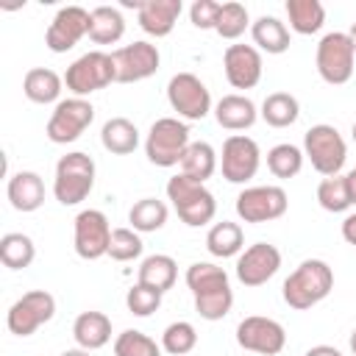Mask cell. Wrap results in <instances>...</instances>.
<instances>
[{
  "label": "cell",
  "instance_id": "obj_46",
  "mask_svg": "<svg viewBox=\"0 0 356 356\" xmlns=\"http://www.w3.org/2000/svg\"><path fill=\"white\" fill-rule=\"evenodd\" d=\"M58 356H89V350H83V348H70V350H64V353H58Z\"/></svg>",
  "mask_w": 356,
  "mask_h": 356
},
{
  "label": "cell",
  "instance_id": "obj_32",
  "mask_svg": "<svg viewBox=\"0 0 356 356\" xmlns=\"http://www.w3.org/2000/svg\"><path fill=\"white\" fill-rule=\"evenodd\" d=\"M181 172L197 184H206L217 170V153L209 142H192L181 159Z\"/></svg>",
  "mask_w": 356,
  "mask_h": 356
},
{
  "label": "cell",
  "instance_id": "obj_9",
  "mask_svg": "<svg viewBox=\"0 0 356 356\" xmlns=\"http://www.w3.org/2000/svg\"><path fill=\"white\" fill-rule=\"evenodd\" d=\"M92 120H95V106L86 97H67L56 103L44 134L53 145H70L81 139V134L92 125Z\"/></svg>",
  "mask_w": 356,
  "mask_h": 356
},
{
  "label": "cell",
  "instance_id": "obj_6",
  "mask_svg": "<svg viewBox=\"0 0 356 356\" xmlns=\"http://www.w3.org/2000/svg\"><path fill=\"white\" fill-rule=\"evenodd\" d=\"M64 83L72 92V97H86L92 92L106 89L108 83H117V67H114L111 53H103V50L83 53L67 67Z\"/></svg>",
  "mask_w": 356,
  "mask_h": 356
},
{
  "label": "cell",
  "instance_id": "obj_41",
  "mask_svg": "<svg viewBox=\"0 0 356 356\" xmlns=\"http://www.w3.org/2000/svg\"><path fill=\"white\" fill-rule=\"evenodd\" d=\"M125 306H128V312L136 314V317H150V314L161 306V292L136 281V284L128 289V295H125Z\"/></svg>",
  "mask_w": 356,
  "mask_h": 356
},
{
  "label": "cell",
  "instance_id": "obj_7",
  "mask_svg": "<svg viewBox=\"0 0 356 356\" xmlns=\"http://www.w3.org/2000/svg\"><path fill=\"white\" fill-rule=\"evenodd\" d=\"M303 156L312 161V167L320 175H339V170L345 167L348 159V145L342 139V134L334 125H312L303 136Z\"/></svg>",
  "mask_w": 356,
  "mask_h": 356
},
{
  "label": "cell",
  "instance_id": "obj_25",
  "mask_svg": "<svg viewBox=\"0 0 356 356\" xmlns=\"http://www.w3.org/2000/svg\"><path fill=\"white\" fill-rule=\"evenodd\" d=\"M61 86H64V78L47 67H33L25 72V81H22V92L31 103H56L58 95H61Z\"/></svg>",
  "mask_w": 356,
  "mask_h": 356
},
{
  "label": "cell",
  "instance_id": "obj_26",
  "mask_svg": "<svg viewBox=\"0 0 356 356\" xmlns=\"http://www.w3.org/2000/svg\"><path fill=\"white\" fill-rule=\"evenodd\" d=\"M250 36L256 42V50H264L270 56H281L289 50V28L278 17H259L250 25Z\"/></svg>",
  "mask_w": 356,
  "mask_h": 356
},
{
  "label": "cell",
  "instance_id": "obj_8",
  "mask_svg": "<svg viewBox=\"0 0 356 356\" xmlns=\"http://www.w3.org/2000/svg\"><path fill=\"white\" fill-rule=\"evenodd\" d=\"M353 61H356V50L350 44V36L342 31H331L320 39L317 53H314V64L317 72L325 83L331 86H342L353 78Z\"/></svg>",
  "mask_w": 356,
  "mask_h": 356
},
{
  "label": "cell",
  "instance_id": "obj_5",
  "mask_svg": "<svg viewBox=\"0 0 356 356\" xmlns=\"http://www.w3.org/2000/svg\"><path fill=\"white\" fill-rule=\"evenodd\" d=\"M189 145H192V139H189L186 122H181L178 117H161L147 131L145 156L156 167H175V164H181Z\"/></svg>",
  "mask_w": 356,
  "mask_h": 356
},
{
  "label": "cell",
  "instance_id": "obj_49",
  "mask_svg": "<svg viewBox=\"0 0 356 356\" xmlns=\"http://www.w3.org/2000/svg\"><path fill=\"white\" fill-rule=\"evenodd\" d=\"M350 134H353V142H356V122H353V128H350Z\"/></svg>",
  "mask_w": 356,
  "mask_h": 356
},
{
  "label": "cell",
  "instance_id": "obj_45",
  "mask_svg": "<svg viewBox=\"0 0 356 356\" xmlns=\"http://www.w3.org/2000/svg\"><path fill=\"white\" fill-rule=\"evenodd\" d=\"M345 181H348V192H350V206H356V167L345 175Z\"/></svg>",
  "mask_w": 356,
  "mask_h": 356
},
{
  "label": "cell",
  "instance_id": "obj_28",
  "mask_svg": "<svg viewBox=\"0 0 356 356\" xmlns=\"http://www.w3.org/2000/svg\"><path fill=\"white\" fill-rule=\"evenodd\" d=\"M206 250L217 259H231V256H239L245 250V234L239 228V222H231V220H222V222H214L206 234Z\"/></svg>",
  "mask_w": 356,
  "mask_h": 356
},
{
  "label": "cell",
  "instance_id": "obj_36",
  "mask_svg": "<svg viewBox=\"0 0 356 356\" xmlns=\"http://www.w3.org/2000/svg\"><path fill=\"white\" fill-rule=\"evenodd\" d=\"M317 203L331 211V214H342L350 209V192H348V181L345 175H328L320 181L317 186Z\"/></svg>",
  "mask_w": 356,
  "mask_h": 356
},
{
  "label": "cell",
  "instance_id": "obj_35",
  "mask_svg": "<svg viewBox=\"0 0 356 356\" xmlns=\"http://www.w3.org/2000/svg\"><path fill=\"white\" fill-rule=\"evenodd\" d=\"M303 150L289 145V142H281L275 147L267 150V170L275 175V178H295L300 170H303Z\"/></svg>",
  "mask_w": 356,
  "mask_h": 356
},
{
  "label": "cell",
  "instance_id": "obj_48",
  "mask_svg": "<svg viewBox=\"0 0 356 356\" xmlns=\"http://www.w3.org/2000/svg\"><path fill=\"white\" fill-rule=\"evenodd\" d=\"M348 36H350V44H353V50H356V22L350 25V31H348Z\"/></svg>",
  "mask_w": 356,
  "mask_h": 356
},
{
  "label": "cell",
  "instance_id": "obj_44",
  "mask_svg": "<svg viewBox=\"0 0 356 356\" xmlns=\"http://www.w3.org/2000/svg\"><path fill=\"white\" fill-rule=\"evenodd\" d=\"M303 356H342V350H337L334 345H314V348H309Z\"/></svg>",
  "mask_w": 356,
  "mask_h": 356
},
{
  "label": "cell",
  "instance_id": "obj_21",
  "mask_svg": "<svg viewBox=\"0 0 356 356\" xmlns=\"http://www.w3.org/2000/svg\"><path fill=\"white\" fill-rule=\"evenodd\" d=\"M6 195H8V203L28 214V211H36L42 203H44V181L39 172L33 170H19L8 178V186H6Z\"/></svg>",
  "mask_w": 356,
  "mask_h": 356
},
{
  "label": "cell",
  "instance_id": "obj_43",
  "mask_svg": "<svg viewBox=\"0 0 356 356\" xmlns=\"http://www.w3.org/2000/svg\"><path fill=\"white\" fill-rule=\"evenodd\" d=\"M342 239L356 248V214H348V217L342 220Z\"/></svg>",
  "mask_w": 356,
  "mask_h": 356
},
{
  "label": "cell",
  "instance_id": "obj_15",
  "mask_svg": "<svg viewBox=\"0 0 356 356\" xmlns=\"http://www.w3.org/2000/svg\"><path fill=\"white\" fill-rule=\"evenodd\" d=\"M89 19L92 11H86L83 6H64L56 11V17L50 19L47 31H44V44L50 53H67L72 50L83 36H89Z\"/></svg>",
  "mask_w": 356,
  "mask_h": 356
},
{
  "label": "cell",
  "instance_id": "obj_29",
  "mask_svg": "<svg viewBox=\"0 0 356 356\" xmlns=\"http://www.w3.org/2000/svg\"><path fill=\"white\" fill-rule=\"evenodd\" d=\"M125 33V17L114 6H97L92 8L89 19V39L95 44H117Z\"/></svg>",
  "mask_w": 356,
  "mask_h": 356
},
{
  "label": "cell",
  "instance_id": "obj_3",
  "mask_svg": "<svg viewBox=\"0 0 356 356\" xmlns=\"http://www.w3.org/2000/svg\"><path fill=\"white\" fill-rule=\"evenodd\" d=\"M167 200L172 203V209L189 228H200V225L211 222L217 214V200H214L211 189H206V184L186 178L184 172H178L167 181Z\"/></svg>",
  "mask_w": 356,
  "mask_h": 356
},
{
  "label": "cell",
  "instance_id": "obj_37",
  "mask_svg": "<svg viewBox=\"0 0 356 356\" xmlns=\"http://www.w3.org/2000/svg\"><path fill=\"white\" fill-rule=\"evenodd\" d=\"M195 345H197V331L186 320L170 323L161 334V350H167L170 356H186L195 350Z\"/></svg>",
  "mask_w": 356,
  "mask_h": 356
},
{
  "label": "cell",
  "instance_id": "obj_19",
  "mask_svg": "<svg viewBox=\"0 0 356 356\" xmlns=\"http://www.w3.org/2000/svg\"><path fill=\"white\" fill-rule=\"evenodd\" d=\"M222 70L234 89H253L261 81V53L253 44H228L222 53Z\"/></svg>",
  "mask_w": 356,
  "mask_h": 356
},
{
  "label": "cell",
  "instance_id": "obj_18",
  "mask_svg": "<svg viewBox=\"0 0 356 356\" xmlns=\"http://www.w3.org/2000/svg\"><path fill=\"white\" fill-rule=\"evenodd\" d=\"M278 267H281V250L270 242H256L239 253L236 278L245 286H261L278 273Z\"/></svg>",
  "mask_w": 356,
  "mask_h": 356
},
{
  "label": "cell",
  "instance_id": "obj_11",
  "mask_svg": "<svg viewBox=\"0 0 356 356\" xmlns=\"http://www.w3.org/2000/svg\"><path fill=\"white\" fill-rule=\"evenodd\" d=\"M53 314H56V298L44 289H31L19 300L11 303L6 314V325L17 337H31L39 325L50 323Z\"/></svg>",
  "mask_w": 356,
  "mask_h": 356
},
{
  "label": "cell",
  "instance_id": "obj_22",
  "mask_svg": "<svg viewBox=\"0 0 356 356\" xmlns=\"http://www.w3.org/2000/svg\"><path fill=\"white\" fill-rule=\"evenodd\" d=\"M256 117H259L256 103L245 95H222L214 106V120L225 131H245L256 122Z\"/></svg>",
  "mask_w": 356,
  "mask_h": 356
},
{
  "label": "cell",
  "instance_id": "obj_30",
  "mask_svg": "<svg viewBox=\"0 0 356 356\" xmlns=\"http://www.w3.org/2000/svg\"><path fill=\"white\" fill-rule=\"evenodd\" d=\"M286 17H289V28L300 36L317 33L325 22V8L320 0H286Z\"/></svg>",
  "mask_w": 356,
  "mask_h": 356
},
{
  "label": "cell",
  "instance_id": "obj_34",
  "mask_svg": "<svg viewBox=\"0 0 356 356\" xmlns=\"http://www.w3.org/2000/svg\"><path fill=\"white\" fill-rule=\"evenodd\" d=\"M33 259H36V245H33V239L28 234H19V231L3 234V239H0V261L8 270H25V267H31Z\"/></svg>",
  "mask_w": 356,
  "mask_h": 356
},
{
  "label": "cell",
  "instance_id": "obj_47",
  "mask_svg": "<svg viewBox=\"0 0 356 356\" xmlns=\"http://www.w3.org/2000/svg\"><path fill=\"white\" fill-rule=\"evenodd\" d=\"M348 345H350V353L356 356V328L350 331V339H348Z\"/></svg>",
  "mask_w": 356,
  "mask_h": 356
},
{
  "label": "cell",
  "instance_id": "obj_13",
  "mask_svg": "<svg viewBox=\"0 0 356 356\" xmlns=\"http://www.w3.org/2000/svg\"><path fill=\"white\" fill-rule=\"evenodd\" d=\"M261 164V153L256 139L245 134H234L222 142V156H220V170L228 184H248Z\"/></svg>",
  "mask_w": 356,
  "mask_h": 356
},
{
  "label": "cell",
  "instance_id": "obj_33",
  "mask_svg": "<svg viewBox=\"0 0 356 356\" xmlns=\"http://www.w3.org/2000/svg\"><path fill=\"white\" fill-rule=\"evenodd\" d=\"M167 214H170V211H167V203H164V200H159V197H142V200H136V203L131 206L128 222H131V228L139 231V234H153V231L164 228Z\"/></svg>",
  "mask_w": 356,
  "mask_h": 356
},
{
  "label": "cell",
  "instance_id": "obj_31",
  "mask_svg": "<svg viewBox=\"0 0 356 356\" xmlns=\"http://www.w3.org/2000/svg\"><path fill=\"white\" fill-rule=\"evenodd\" d=\"M259 114H261V120H264L267 125H273V128H289V125H295L298 117H300V103H298V97L289 95V92H273V95L264 97Z\"/></svg>",
  "mask_w": 356,
  "mask_h": 356
},
{
  "label": "cell",
  "instance_id": "obj_23",
  "mask_svg": "<svg viewBox=\"0 0 356 356\" xmlns=\"http://www.w3.org/2000/svg\"><path fill=\"white\" fill-rule=\"evenodd\" d=\"M72 337H75L78 348L97 350V348L108 345V339H111V320L103 312H81L72 323Z\"/></svg>",
  "mask_w": 356,
  "mask_h": 356
},
{
  "label": "cell",
  "instance_id": "obj_24",
  "mask_svg": "<svg viewBox=\"0 0 356 356\" xmlns=\"http://www.w3.org/2000/svg\"><path fill=\"white\" fill-rule=\"evenodd\" d=\"M175 278H178V264H175V259L167 256V253L145 256L142 264H139V273H136V281H139V284L153 286V289H159L161 295H164L167 289H172Z\"/></svg>",
  "mask_w": 356,
  "mask_h": 356
},
{
  "label": "cell",
  "instance_id": "obj_2",
  "mask_svg": "<svg viewBox=\"0 0 356 356\" xmlns=\"http://www.w3.org/2000/svg\"><path fill=\"white\" fill-rule=\"evenodd\" d=\"M331 289H334V270L323 259H306L289 273V278L281 286V295L289 309L306 312L320 300H325Z\"/></svg>",
  "mask_w": 356,
  "mask_h": 356
},
{
  "label": "cell",
  "instance_id": "obj_17",
  "mask_svg": "<svg viewBox=\"0 0 356 356\" xmlns=\"http://www.w3.org/2000/svg\"><path fill=\"white\" fill-rule=\"evenodd\" d=\"M75 253L86 261H95L100 256H108V245H111V225L106 220L103 211L97 209H83L75 217Z\"/></svg>",
  "mask_w": 356,
  "mask_h": 356
},
{
  "label": "cell",
  "instance_id": "obj_39",
  "mask_svg": "<svg viewBox=\"0 0 356 356\" xmlns=\"http://www.w3.org/2000/svg\"><path fill=\"white\" fill-rule=\"evenodd\" d=\"M114 356H161V345L147 334L128 328L114 339Z\"/></svg>",
  "mask_w": 356,
  "mask_h": 356
},
{
  "label": "cell",
  "instance_id": "obj_4",
  "mask_svg": "<svg viewBox=\"0 0 356 356\" xmlns=\"http://www.w3.org/2000/svg\"><path fill=\"white\" fill-rule=\"evenodd\" d=\"M95 189V161L92 156L72 150L58 159L56 164V178H53V195L61 206H78L81 200L89 197Z\"/></svg>",
  "mask_w": 356,
  "mask_h": 356
},
{
  "label": "cell",
  "instance_id": "obj_16",
  "mask_svg": "<svg viewBox=\"0 0 356 356\" xmlns=\"http://www.w3.org/2000/svg\"><path fill=\"white\" fill-rule=\"evenodd\" d=\"M114 58V67H117V83H136V81H145L150 75H156L159 64H161V56H159V47L139 39V42H131V44H122L111 53Z\"/></svg>",
  "mask_w": 356,
  "mask_h": 356
},
{
  "label": "cell",
  "instance_id": "obj_14",
  "mask_svg": "<svg viewBox=\"0 0 356 356\" xmlns=\"http://www.w3.org/2000/svg\"><path fill=\"white\" fill-rule=\"evenodd\" d=\"M236 342H239V348H245L250 353L278 356L284 350V345H286V331L273 317L250 314L236 325Z\"/></svg>",
  "mask_w": 356,
  "mask_h": 356
},
{
  "label": "cell",
  "instance_id": "obj_27",
  "mask_svg": "<svg viewBox=\"0 0 356 356\" xmlns=\"http://www.w3.org/2000/svg\"><path fill=\"white\" fill-rule=\"evenodd\" d=\"M100 142H103V147L108 153L128 156V153H134L139 147V131L128 117H111V120L103 122Z\"/></svg>",
  "mask_w": 356,
  "mask_h": 356
},
{
  "label": "cell",
  "instance_id": "obj_38",
  "mask_svg": "<svg viewBox=\"0 0 356 356\" xmlns=\"http://www.w3.org/2000/svg\"><path fill=\"white\" fill-rule=\"evenodd\" d=\"M250 25V17H248V8L236 0H228L220 6V17H217V25L214 31L222 36V39H239Z\"/></svg>",
  "mask_w": 356,
  "mask_h": 356
},
{
  "label": "cell",
  "instance_id": "obj_12",
  "mask_svg": "<svg viewBox=\"0 0 356 356\" xmlns=\"http://www.w3.org/2000/svg\"><path fill=\"white\" fill-rule=\"evenodd\" d=\"M289 197L281 186H248L236 195V214L245 222H270L286 214Z\"/></svg>",
  "mask_w": 356,
  "mask_h": 356
},
{
  "label": "cell",
  "instance_id": "obj_20",
  "mask_svg": "<svg viewBox=\"0 0 356 356\" xmlns=\"http://www.w3.org/2000/svg\"><path fill=\"white\" fill-rule=\"evenodd\" d=\"M125 6H134L136 8V19H139V28L150 36H170L181 11H184V3L181 0H139V3H131L125 0Z\"/></svg>",
  "mask_w": 356,
  "mask_h": 356
},
{
  "label": "cell",
  "instance_id": "obj_42",
  "mask_svg": "<svg viewBox=\"0 0 356 356\" xmlns=\"http://www.w3.org/2000/svg\"><path fill=\"white\" fill-rule=\"evenodd\" d=\"M220 6L222 3H217V0H195L192 8H189L192 25L200 28V31H214L217 17H220Z\"/></svg>",
  "mask_w": 356,
  "mask_h": 356
},
{
  "label": "cell",
  "instance_id": "obj_1",
  "mask_svg": "<svg viewBox=\"0 0 356 356\" xmlns=\"http://www.w3.org/2000/svg\"><path fill=\"white\" fill-rule=\"evenodd\" d=\"M186 286L195 298V312L214 323L222 320L234 306V289L228 281V273L211 261H195L186 267Z\"/></svg>",
  "mask_w": 356,
  "mask_h": 356
},
{
  "label": "cell",
  "instance_id": "obj_40",
  "mask_svg": "<svg viewBox=\"0 0 356 356\" xmlns=\"http://www.w3.org/2000/svg\"><path fill=\"white\" fill-rule=\"evenodd\" d=\"M142 250H145V245H142L139 231H134V228H114L111 231L108 256L114 261H134L142 256Z\"/></svg>",
  "mask_w": 356,
  "mask_h": 356
},
{
  "label": "cell",
  "instance_id": "obj_10",
  "mask_svg": "<svg viewBox=\"0 0 356 356\" xmlns=\"http://www.w3.org/2000/svg\"><path fill=\"white\" fill-rule=\"evenodd\" d=\"M167 100L184 120H203L211 111V92L195 72H175L167 83Z\"/></svg>",
  "mask_w": 356,
  "mask_h": 356
}]
</instances>
